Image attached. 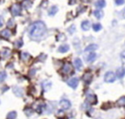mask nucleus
<instances>
[{"label":"nucleus","instance_id":"15","mask_svg":"<svg viewBox=\"0 0 125 119\" xmlns=\"http://www.w3.org/2000/svg\"><path fill=\"white\" fill-rule=\"evenodd\" d=\"M106 6V2L105 0H97L95 3V7L98 8H103Z\"/></svg>","mask_w":125,"mask_h":119},{"label":"nucleus","instance_id":"5","mask_svg":"<svg viewBox=\"0 0 125 119\" xmlns=\"http://www.w3.org/2000/svg\"><path fill=\"white\" fill-rule=\"evenodd\" d=\"M86 97H87V101L90 102V104H95L97 102L96 95H94L92 92H90V90H89V92L86 94Z\"/></svg>","mask_w":125,"mask_h":119},{"label":"nucleus","instance_id":"6","mask_svg":"<svg viewBox=\"0 0 125 119\" xmlns=\"http://www.w3.org/2000/svg\"><path fill=\"white\" fill-rule=\"evenodd\" d=\"M59 105H60V107H61L63 110H68V109L70 108L71 104H70V102L69 101L68 99H62L61 101L59 102Z\"/></svg>","mask_w":125,"mask_h":119},{"label":"nucleus","instance_id":"36","mask_svg":"<svg viewBox=\"0 0 125 119\" xmlns=\"http://www.w3.org/2000/svg\"><path fill=\"white\" fill-rule=\"evenodd\" d=\"M81 1H82V2H85V3H86V2H90V0H81Z\"/></svg>","mask_w":125,"mask_h":119},{"label":"nucleus","instance_id":"34","mask_svg":"<svg viewBox=\"0 0 125 119\" xmlns=\"http://www.w3.org/2000/svg\"><path fill=\"white\" fill-rule=\"evenodd\" d=\"M3 26V19H2V17H0V27Z\"/></svg>","mask_w":125,"mask_h":119},{"label":"nucleus","instance_id":"24","mask_svg":"<svg viewBox=\"0 0 125 119\" xmlns=\"http://www.w3.org/2000/svg\"><path fill=\"white\" fill-rule=\"evenodd\" d=\"M22 45H23V42H22L21 39H18V40H17L15 42V47L16 48H20L21 46H22Z\"/></svg>","mask_w":125,"mask_h":119},{"label":"nucleus","instance_id":"37","mask_svg":"<svg viewBox=\"0 0 125 119\" xmlns=\"http://www.w3.org/2000/svg\"><path fill=\"white\" fill-rule=\"evenodd\" d=\"M123 16H124V17H125V10H124V13H123Z\"/></svg>","mask_w":125,"mask_h":119},{"label":"nucleus","instance_id":"16","mask_svg":"<svg viewBox=\"0 0 125 119\" xmlns=\"http://www.w3.org/2000/svg\"><path fill=\"white\" fill-rule=\"evenodd\" d=\"M93 15L94 17L97 18V19H101V18L103 17V12L101 10H95L93 12Z\"/></svg>","mask_w":125,"mask_h":119},{"label":"nucleus","instance_id":"2","mask_svg":"<svg viewBox=\"0 0 125 119\" xmlns=\"http://www.w3.org/2000/svg\"><path fill=\"white\" fill-rule=\"evenodd\" d=\"M104 80L107 83H113L116 80V74H114L113 72H111V71L107 72L104 76Z\"/></svg>","mask_w":125,"mask_h":119},{"label":"nucleus","instance_id":"17","mask_svg":"<svg viewBox=\"0 0 125 119\" xmlns=\"http://www.w3.org/2000/svg\"><path fill=\"white\" fill-rule=\"evenodd\" d=\"M58 10H59V8H58V7H57V6H52V7L49 8V16H54V15L57 14Z\"/></svg>","mask_w":125,"mask_h":119},{"label":"nucleus","instance_id":"22","mask_svg":"<svg viewBox=\"0 0 125 119\" xmlns=\"http://www.w3.org/2000/svg\"><path fill=\"white\" fill-rule=\"evenodd\" d=\"M117 104L121 106H125V96H122V97L120 98L117 102Z\"/></svg>","mask_w":125,"mask_h":119},{"label":"nucleus","instance_id":"25","mask_svg":"<svg viewBox=\"0 0 125 119\" xmlns=\"http://www.w3.org/2000/svg\"><path fill=\"white\" fill-rule=\"evenodd\" d=\"M6 78H7V73L5 71L0 72V82H3Z\"/></svg>","mask_w":125,"mask_h":119},{"label":"nucleus","instance_id":"35","mask_svg":"<svg viewBox=\"0 0 125 119\" xmlns=\"http://www.w3.org/2000/svg\"><path fill=\"white\" fill-rule=\"evenodd\" d=\"M30 75H31V76H33V75H34V74H35V69H33V70H32V72L31 71H30Z\"/></svg>","mask_w":125,"mask_h":119},{"label":"nucleus","instance_id":"31","mask_svg":"<svg viewBox=\"0 0 125 119\" xmlns=\"http://www.w3.org/2000/svg\"><path fill=\"white\" fill-rule=\"evenodd\" d=\"M74 30H75V26H71L70 28H69V31H70V34H72L73 32H74Z\"/></svg>","mask_w":125,"mask_h":119},{"label":"nucleus","instance_id":"33","mask_svg":"<svg viewBox=\"0 0 125 119\" xmlns=\"http://www.w3.org/2000/svg\"><path fill=\"white\" fill-rule=\"evenodd\" d=\"M58 113H59V114H58V116H64V115H63V112H62V111H59V112H58Z\"/></svg>","mask_w":125,"mask_h":119},{"label":"nucleus","instance_id":"27","mask_svg":"<svg viewBox=\"0 0 125 119\" xmlns=\"http://www.w3.org/2000/svg\"><path fill=\"white\" fill-rule=\"evenodd\" d=\"M101 24H94L93 25V30L94 31H100L101 29Z\"/></svg>","mask_w":125,"mask_h":119},{"label":"nucleus","instance_id":"10","mask_svg":"<svg viewBox=\"0 0 125 119\" xmlns=\"http://www.w3.org/2000/svg\"><path fill=\"white\" fill-rule=\"evenodd\" d=\"M74 67H76L77 70H80L82 68V62L80 58H76L74 61Z\"/></svg>","mask_w":125,"mask_h":119},{"label":"nucleus","instance_id":"18","mask_svg":"<svg viewBox=\"0 0 125 119\" xmlns=\"http://www.w3.org/2000/svg\"><path fill=\"white\" fill-rule=\"evenodd\" d=\"M69 50H70V46H69V45H63V46H59V52H60V53H66V52H68Z\"/></svg>","mask_w":125,"mask_h":119},{"label":"nucleus","instance_id":"21","mask_svg":"<svg viewBox=\"0 0 125 119\" xmlns=\"http://www.w3.org/2000/svg\"><path fill=\"white\" fill-rule=\"evenodd\" d=\"M31 5H32V2L30 0H25L24 3H23V7L28 9V8H29V7H31Z\"/></svg>","mask_w":125,"mask_h":119},{"label":"nucleus","instance_id":"3","mask_svg":"<svg viewBox=\"0 0 125 119\" xmlns=\"http://www.w3.org/2000/svg\"><path fill=\"white\" fill-rule=\"evenodd\" d=\"M11 14L15 16V17H18V16H20L21 15V7L20 5L18 4H14L10 8Z\"/></svg>","mask_w":125,"mask_h":119},{"label":"nucleus","instance_id":"19","mask_svg":"<svg viewBox=\"0 0 125 119\" xmlns=\"http://www.w3.org/2000/svg\"><path fill=\"white\" fill-rule=\"evenodd\" d=\"M21 59L27 62L30 59V55L28 53H21Z\"/></svg>","mask_w":125,"mask_h":119},{"label":"nucleus","instance_id":"29","mask_svg":"<svg viewBox=\"0 0 125 119\" xmlns=\"http://www.w3.org/2000/svg\"><path fill=\"white\" fill-rule=\"evenodd\" d=\"M7 26H8V27H14L15 26V22L13 19H10V20H8L7 22Z\"/></svg>","mask_w":125,"mask_h":119},{"label":"nucleus","instance_id":"11","mask_svg":"<svg viewBox=\"0 0 125 119\" xmlns=\"http://www.w3.org/2000/svg\"><path fill=\"white\" fill-rule=\"evenodd\" d=\"M10 54H11V52H10V50L8 48H3V50L1 51V56L3 57V58H7V57H8V56H10Z\"/></svg>","mask_w":125,"mask_h":119},{"label":"nucleus","instance_id":"4","mask_svg":"<svg viewBox=\"0 0 125 119\" xmlns=\"http://www.w3.org/2000/svg\"><path fill=\"white\" fill-rule=\"evenodd\" d=\"M61 72L64 75H70L72 72V66L70 63H65L63 65L62 68H61Z\"/></svg>","mask_w":125,"mask_h":119},{"label":"nucleus","instance_id":"8","mask_svg":"<svg viewBox=\"0 0 125 119\" xmlns=\"http://www.w3.org/2000/svg\"><path fill=\"white\" fill-rule=\"evenodd\" d=\"M125 75V69L123 67H119L118 69L116 70V76L118 77V78H122V77L124 76Z\"/></svg>","mask_w":125,"mask_h":119},{"label":"nucleus","instance_id":"7","mask_svg":"<svg viewBox=\"0 0 125 119\" xmlns=\"http://www.w3.org/2000/svg\"><path fill=\"white\" fill-rule=\"evenodd\" d=\"M68 85H70V87L75 89L78 86V85H79V79L77 77H72V78H70V80L68 81Z\"/></svg>","mask_w":125,"mask_h":119},{"label":"nucleus","instance_id":"30","mask_svg":"<svg viewBox=\"0 0 125 119\" xmlns=\"http://www.w3.org/2000/svg\"><path fill=\"white\" fill-rule=\"evenodd\" d=\"M125 2V0H115V3L118 6H121V5H123Z\"/></svg>","mask_w":125,"mask_h":119},{"label":"nucleus","instance_id":"26","mask_svg":"<svg viewBox=\"0 0 125 119\" xmlns=\"http://www.w3.org/2000/svg\"><path fill=\"white\" fill-rule=\"evenodd\" d=\"M65 39H66V35L62 34V33H60L58 35V40L59 41H65Z\"/></svg>","mask_w":125,"mask_h":119},{"label":"nucleus","instance_id":"23","mask_svg":"<svg viewBox=\"0 0 125 119\" xmlns=\"http://www.w3.org/2000/svg\"><path fill=\"white\" fill-rule=\"evenodd\" d=\"M7 118H9V119L17 118V112H15V111H13V112H10L8 115H7Z\"/></svg>","mask_w":125,"mask_h":119},{"label":"nucleus","instance_id":"32","mask_svg":"<svg viewBox=\"0 0 125 119\" xmlns=\"http://www.w3.org/2000/svg\"><path fill=\"white\" fill-rule=\"evenodd\" d=\"M122 59L125 62V51L122 53Z\"/></svg>","mask_w":125,"mask_h":119},{"label":"nucleus","instance_id":"12","mask_svg":"<svg viewBox=\"0 0 125 119\" xmlns=\"http://www.w3.org/2000/svg\"><path fill=\"white\" fill-rule=\"evenodd\" d=\"M1 36L4 38H9L11 36V32L9 29H4L3 31L1 32Z\"/></svg>","mask_w":125,"mask_h":119},{"label":"nucleus","instance_id":"28","mask_svg":"<svg viewBox=\"0 0 125 119\" xmlns=\"http://www.w3.org/2000/svg\"><path fill=\"white\" fill-rule=\"evenodd\" d=\"M43 86H44V89L47 91V90H49V88H50V86H51V83H50V82H48V85H46V82H44Z\"/></svg>","mask_w":125,"mask_h":119},{"label":"nucleus","instance_id":"9","mask_svg":"<svg viewBox=\"0 0 125 119\" xmlns=\"http://www.w3.org/2000/svg\"><path fill=\"white\" fill-rule=\"evenodd\" d=\"M96 57H97V55H96L95 53H90V54H89V55L85 57V59H86L87 62L91 63V62H93L94 60L96 59Z\"/></svg>","mask_w":125,"mask_h":119},{"label":"nucleus","instance_id":"14","mask_svg":"<svg viewBox=\"0 0 125 119\" xmlns=\"http://www.w3.org/2000/svg\"><path fill=\"white\" fill-rule=\"evenodd\" d=\"M83 80L85 83H87V84H89L90 81L92 80V75L90 73H86L84 74L83 76Z\"/></svg>","mask_w":125,"mask_h":119},{"label":"nucleus","instance_id":"1","mask_svg":"<svg viewBox=\"0 0 125 119\" xmlns=\"http://www.w3.org/2000/svg\"><path fill=\"white\" fill-rule=\"evenodd\" d=\"M46 26L42 21H37L31 25L29 27V36L34 40H38L45 35Z\"/></svg>","mask_w":125,"mask_h":119},{"label":"nucleus","instance_id":"13","mask_svg":"<svg viewBox=\"0 0 125 119\" xmlns=\"http://www.w3.org/2000/svg\"><path fill=\"white\" fill-rule=\"evenodd\" d=\"M81 28L83 29L84 31H87L90 28V21H88V20H85L81 23Z\"/></svg>","mask_w":125,"mask_h":119},{"label":"nucleus","instance_id":"20","mask_svg":"<svg viewBox=\"0 0 125 119\" xmlns=\"http://www.w3.org/2000/svg\"><path fill=\"white\" fill-rule=\"evenodd\" d=\"M97 48H98V46H97V45H94V44H92V45H90L89 46H87V47H86V49H85V51H86V52H90V51H94V50H96Z\"/></svg>","mask_w":125,"mask_h":119}]
</instances>
